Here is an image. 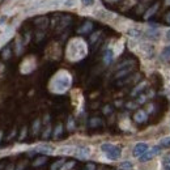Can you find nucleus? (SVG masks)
<instances>
[{
    "instance_id": "nucleus-1",
    "label": "nucleus",
    "mask_w": 170,
    "mask_h": 170,
    "mask_svg": "<svg viewBox=\"0 0 170 170\" xmlns=\"http://www.w3.org/2000/svg\"><path fill=\"white\" fill-rule=\"evenodd\" d=\"M101 149L105 152L106 157L111 161H117L119 157H121V148L114 145V144H110V143H105L101 145Z\"/></svg>"
},
{
    "instance_id": "nucleus-2",
    "label": "nucleus",
    "mask_w": 170,
    "mask_h": 170,
    "mask_svg": "<svg viewBox=\"0 0 170 170\" xmlns=\"http://www.w3.org/2000/svg\"><path fill=\"white\" fill-rule=\"evenodd\" d=\"M161 152V147H159V145H156V147H153L152 149H150V150H147V152L145 153H144L141 157H140V161L141 162H145V161H149L150 159H153V157L154 156H157V154H159Z\"/></svg>"
},
{
    "instance_id": "nucleus-3",
    "label": "nucleus",
    "mask_w": 170,
    "mask_h": 170,
    "mask_svg": "<svg viewBox=\"0 0 170 170\" xmlns=\"http://www.w3.org/2000/svg\"><path fill=\"white\" fill-rule=\"evenodd\" d=\"M147 150H148V144L147 143H137L135 145V148H134V156L137 157V159H140Z\"/></svg>"
},
{
    "instance_id": "nucleus-4",
    "label": "nucleus",
    "mask_w": 170,
    "mask_h": 170,
    "mask_svg": "<svg viewBox=\"0 0 170 170\" xmlns=\"http://www.w3.org/2000/svg\"><path fill=\"white\" fill-rule=\"evenodd\" d=\"M147 118H148V115H147V113L145 111H143V110H139L135 114V117H134V119L137 122V123H143V122H145L147 121Z\"/></svg>"
},
{
    "instance_id": "nucleus-5",
    "label": "nucleus",
    "mask_w": 170,
    "mask_h": 170,
    "mask_svg": "<svg viewBox=\"0 0 170 170\" xmlns=\"http://www.w3.org/2000/svg\"><path fill=\"white\" fill-rule=\"evenodd\" d=\"M89 153H90V150L88 149V148H77L76 149V156L79 157V159H88L89 157Z\"/></svg>"
},
{
    "instance_id": "nucleus-6",
    "label": "nucleus",
    "mask_w": 170,
    "mask_h": 170,
    "mask_svg": "<svg viewBox=\"0 0 170 170\" xmlns=\"http://www.w3.org/2000/svg\"><path fill=\"white\" fill-rule=\"evenodd\" d=\"M162 168H163V170H170V153L163 157V160H162Z\"/></svg>"
},
{
    "instance_id": "nucleus-7",
    "label": "nucleus",
    "mask_w": 170,
    "mask_h": 170,
    "mask_svg": "<svg viewBox=\"0 0 170 170\" xmlns=\"http://www.w3.org/2000/svg\"><path fill=\"white\" fill-rule=\"evenodd\" d=\"M38 152H43V153H51L53 152V148L48 147V145H42V147H38L37 148Z\"/></svg>"
},
{
    "instance_id": "nucleus-8",
    "label": "nucleus",
    "mask_w": 170,
    "mask_h": 170,
    "mask_svg": "<svg viewBox=\"0 0 170 170\" xmlns=\"http://www.w3.org/2000/svg\"><path fill=\"white\" fill-rule=\"evenodd\" d=\"M113 62V53L110 51V50H108V51L105 53V63H111Z\"/></svg>"
},
{
    "instance_id": "nucleus-9",
    "label": "nucleus",
    "mask_w": 170,
    "mask_h": 170,
    "mask_svg": "<svg viewBox=\"0 0 170 170\" xmlns=\"http://www.w3.org/2000/svg\"><path fill=\"white\" fill-rule=\"evenodd\" d=\"M89 126H90L92 128H93V127H97V126H101V119H98V118H93V119H90Z\"/></svg>"
},
{
    "instance_id": "nucleus-10",
    "label": "nucleus",
    "mask_w": 170,
    "mask_h": 170,
    "mask_svg": "<svg viewBox=\"0 0 170 170\" xmlns=\"http://www.w3.org/2000/svg\"><path fill=\"white\" fill-rule=\"evenodd\" d=\"M157 8H159V4H154V7H152V8H150V9L147 12V13H145V18H149L152 15H154V12L157 11Z\"/></svg>"
},
{
    "instance_id": "nucleus-11",
    "label": "nucleus",
    "mask_w": 170,
    "mask_h": 170,
    "mask_svg": "<svg viewBox=\"0 0 170 170\" xmlns=\"http://www.w3.org/2000/svg\"><path fill=\"white\" fill-rule=\"evenodd\" d=\"M121 168H122V169H126V170H130V169L134 168V165H132V162H130V161H123V162L121 163Z\"/></svg>"
},
{
    "instance_id": "nucleus-12",
    "label": "nucleus",
    "mask_w": 170,
    "mask_h": 170,
    "mask_svg": "<svg viewBox=\"0 0 170 170\" xmlns=\"http://www.w3.org/2000/svg\"><path fill=\"white\" fill-rule=\"evenodd\" d=\"M162 58H163V59L170 58V46H166L165 48L162 50Z\"/></svg>"
},
{
    "instance_id": "nucleus-13",
    "label": "nucleus",
    "mask_w": 170,
    "mask_h": 170,
    "mask_svg": "<svg viewBox=\"0 0 170 170\" xmlns=\"http://www.w3.org/2000/svg\"><path fill=\"white\" fill-rule=\"evenodd\" d=\"M128 34H130L131 37H137V35L140 34V31L136 30V29H131V30H128Z\"/></svg>"
},
{
    "instance_id": "nucleus-14",
    "label": "nucleus",
    "mask_w": 170,
    "mask_h": 170,
    "mask_svg": "<svg viewBox=\"0 0 170 170\" xmlns=\"http://www.w3.org/2000/svg\"><path fill=\"white\" fill-rule=\"evenodd\" d=\"M161 144L163 147H170V136L169 137H165L162 141H161Z\"/></svg>"
},
{
    "instance_id": "nucleus-15",
    "label": "nucleus",
    "mask_w": 170,
    "mask_h": 170,
    "mask_svg": "<svg viewBox=\"0 0 170 170\" xmlns=\"http://www.w3.org/2000/svg\"><path fill=\"white\" fill-rule=\"evenodd\" d=\"M89 29H92V24H90V22H88V24H85V26H84V29H80L79 31H80V33H84V31H86V30H89Z\"/></svg>"
},
{
    "instance_id": "nucleus-16",
    "label": "nucleus",
    "mask_w": 170,
    "mask_h": 170,
    "mask_svg": "<svg viewBox=\"0 0 170 170\" xmlns=\"http://www.w3.org/2000/svg\"><path fill=\"white\" fill-rule=\"evenodd\" d=\"M81 2H83L84 5H86V7H89V5H92V4L94 3V0H81Z\"/></svg>"
},
{
    "instance_id": "nucleus-17",
    "label": "nucleus",
    "mask_w": 170,
    "mask_h": 170,
    "mask_svg": "<svg viewBox=\"0 0 170 170\" xmlns=\"http://www.w3.org/2000/svg\"><path fill=\"white\" fill-rule=\"evenodd\" d=\"M94 169H96V166H94L93 163H89V165L85 166V170H94Z\"/></svg>"
},
{
    "instance_id": "nucleus-18",
    "label": "nucleus",
    "mask_w": 170,
    "mask_h": 170,
    "mask_svg": "<svg viewBox=\"0 0 170 170\" xmlns=\"http://www.w3.org/2000/svg\"><path fill=\"white\" fill-rule=\"evenodd\" d=\"M55 163H56V165H54V166L51 168L53 170H56V169H58V168H59V166L62 165V163H63V161H59V162H55Z\"/></svg>"
},
{
    "instance_id": "nucleus-19",
    "label": "nucleus",
    "mask_w": 170,
    "mask_h": 170,
    "mask_svg": "<svg viewBox=\"0 0 170 170\" xmlns=\"http://www.w3.org/2000/svg\"><path fill=\"white\" fill-rule=\"evenodd\" d=\"M43 161H45V159H41V160H37V161H35V163H34V165H42V163H41V162H43Z\"/></svg>"
},
{
    "instance_id": "nucleus-20",
    "label": "nucleus",
    "mask_w": 170,
    "mask_h": 170,
    "mask_svg": "<svg viewBox=\"0 0 170 170\" xmlns=\"http://www.w3.org/2000/svg\"><path fill=\"white\" fill-rule=\"evenodd\" d=\"M166 21H168V22H170V12H169L168 16H166Z\"/></svg>"
},
{
    "instance_id": "nucleus-21",
    "label": "nucleus",
    "mask_w": 170,
    "mask_h": 170,
    "mask_svg": "<svg viewBox=\"0 0 170 170\" xmlns=\"http://www.w3.org/2000/svg\"><path fill=\"white\" fill-rule=\"evenodd\" d=\"M166 38H168V39L170 41V30H169V31H168V33H166Z\"/></svg>"
},
{
    "instance_id": "nucleus-22",
    "label": "nucleus",
    "mask_w": 170,
    "mask_h": 170,
    "mask_svg": "<svg viewBox=\"0 0 170 170\" xmlns=\"http://www.w3.org/2000/svg\"><path fill=\"white\" fill-rule=\"evenodd\" d=\"M165 3H166V5H170V0H165Z\"/></svg>"
}]
</instances>
